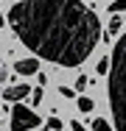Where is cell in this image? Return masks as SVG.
<instances>
[{
    "instance_id": "obj_17",
    "label": "cell",
    "mask_w": 126,
    "mask_h": 131,
    "mask_svg": "<svg viewBox=\"0 0 126 131\" xmlns=\"http://www.w3.org/2000/svg\"><path fill=\"white\" fill-rule=\"evenodd\" d=\"M6 23H8V20H6V17H3V14H0V28L6 25Z\"/></svg>"
},
{
    "instance_id": "obj_8",
    "label": "cell",
    "mask_w": 126,
    "mask_h": 131,
    "mask_svg": "<svg viewBox=\"0 0 126 131\" xmlns=\"http://www.w3.org/2000/svg\"><path fill=\"white\" fill-rule=\"evenodd\" d=\"M109 67H112V56H101V61H95V73L98 75H109Z\"/></svg>"
},
{
    "instance_id": "obj_7",
    "label": "cell",
    "mask_w": 126,
    "mask_h": 131,
    "mask_svg": "<svg viewBox=\"0 0 126 131\" xmlns=\"http://www.w3.org/2000/svg\"><path fill=\"white\" fill-rule=\"evenodd\" d=\"M76 106H78V112H84V114H90V112L95 109V103H93V98H87V95H78V101H76Z\"/></svg>"
},
{
    "instance_id": "obj_15",
    "label": "cell",
    "mask_w": 126,
    "mask_h": 131,
    "mask_svg": "<svg viewBox=\"0 0 126 131\" xmlns=\"http://www.w3.org/2000/svg\"><path fill=\"white\" fill-rule=\"evenodd\" d=\"M70 128H73V131H87V126L78 123V120H70Z\"/></svg>"
},
{
    "instance_id": "obj_16",
    "label": "cell",
    "mask_w": 126,
    "mask_h": 131,
    "mask_svg": "<svg viewBox=\"0 0 126 131\" xmlns=\"http://www.w3.org/2000/svg\"><path fill=\"white\" fill-rule=\"evenodd\" d=\"M8 78V73H6V64H3V61H0V84H3V81Z\"/></svg>"
},
{
    "instance_id": "obj_6",
    "label": "cell",
    "mask_w": 126,
    "mask_h": 131,
    "mask_svg": "<svg viewBox=\"0 0 126 131\" xmlns=\"http://www.w3.org/2000/svg\"><path fill=\"white\" fill-rule=\"evenodd\" d=\"M121 28H123V20H121V17H112V20H109V25H106V39L118 36V34H121Z\"/></svg>"
},
{
    "instance_id": "obj_20",
    "label": "cell",
    "mask_w": 126,
    "mask_h": 131,
    "mask_svg": "<svg viewBox=\"0 0 126 131\" xmlns=\"http://www.w3.org/2000/svg\"><path fill=\"white\" fill-rule=\"evenodd\" d=\"M0 95H3V89H0Z\"/></svg>"
},
{
    "instance_id": "obj_14",
    "label": "cell",
    "mask_w": 126,
    "mask_h": 131,
    "mask_svg": "<svg viewBox=\"0 0 126 131\" xmlns=\"http://www.w3.org/2000/svg\"><path fill=\"white\" fill-rule=\"evenodd\" d=\"M59 95H62V98H76V89H70V86H59Z\"/></svg>"
},
{
    "instance_id": "obj_1",
    "label": "cell",
    "mask_w": 126,
    "mask_h": 131,
    "mask_svg": "<svg viewBox=\"0 0 126 131\" xmlns=\"http://www.w3.org/2000/svg\"><path fill=\"white\" fill-rule=\"evenodd\" d=\"M8 25L34 56L59 67H81L101 42L98 14L81 0H20Z\"/></svg>"
},
{
    "instance_id": "obj_11",
    "label": "cell",
    "mask_w": 126,
    "mask_h": 131,
    "mask_svg": "<svg viewBox=\"0 0 126 131\" xmlns=\"http://www.w3.org/2000/svg\"><path fill=\"white\" fill-rule=\"evenodd\" d=\"M87 86H90V75H78L76 78V92H84Z\"/></svg>"
},
{
    "instance_id": "obj_18",
    "label": "cell",
    "mask_w": 126,
    "mask_h": 131,
    "mask_svg": "<svg viewBox=\"0 0 126 131\" xmlns=\"http://www.w3.org/2000/svg\"><path fill=\"white\" fill-rule=\"evenodd\" d=\"M39 131H53V128H39Z\"/></svg>"
},
{
    "instance_id": "obj_12",
    "label": "cell",
    "mask_w": 126,
    "mask_h": 131,
    "mask_svg": "<svg viewBox=\"0 0 126 131\" xmlns=\"http://www.w3.org/2000/svg\"><path fill=\"white\" fill-rule=\"evenodd\" d=\"M45 128H53V131H62V120H59V117L53 114V117H48V120H45Z\"/></svg>"
},
{
    "instance_id": "obj_3",
    "label": "cell",
    "mask_w": 126,
    "mask_h": 131,
    "mask_svg": "<svg viewBox=\"0 0 126 131\" xmlns=\"http://www.w3.org/2000/svg\"><path fill=\"white\" fill-rule=\"evenodd\" d=\"M39 126H42V117L34 109L23 106V101L14 103V109H11V123H8L11 131H31V128H39Z\"/></svg>"
},
{
    "instance_id": "obj_19",
    "label": "cell",
    "mask_w": 126,
    "mask_h": 131,
    "mask_svg": "<svg viewBox=\"0 0 126 131\" xmlns=\"http://www.w3.org/2000/svg\"><path fill=\"white\" fill-rule=\"evenodd\" d=\"M0 114H3V106H0Z\"/></svg>"
},
{
    "instance_id": "obj_2",
    "label": "cell",
    "mask_w": 126,
    "mask_h": 131,
    "mask_svg": "<svg viewBox=\"0 0 126 131\" xmlns=\"http://www.w3.org/2000/svg\"><path fill=\"white\" fill-rule=\"evenodd\" d=\"M109 109L115 131H126V31L115 39L112 67H109Z\"/></svg>"
},
{
    "instance_id": "obj_4",
    "label": "cell",
    "mask_w": 126,
    "mask_h": 131,
    "mask_svg": "<svg viewBox=\"0 0 126 131\" xmlns=\"http://www.w3.org/2000/svg\"><path fill=\"white\" fill-rule=\"evenodd\" d=\"M31 92H34L31 84H11V86L3 89V101H8V103H20V101H25Z\"/></svg>"
},
{
    "instance_id": "obj_10",
    "label": "cell",
    "mask_w": 126,
    "mask_h": 131,
    "mask_svg": "<svg viewBox=\"0 0 126 131\" xmlns=\"http://www.w3.org/2000/svg\"><path fill=\"white\" fill-rule=\"evenodd\" d=\"M109 11H112V14H123L126 11V0H112V3H109Z\"/></svg>"
},
{
    "instance_id": "obj_9",
    "label": "cell",
    "mask_w": 126,
    "mask_h": 131,
    "mask_svg": "<svg viewBox=\"0 0 126 131\" xmlns=\"http://www.w3.org/2000/svg\"><path fill=\"white\" fill-rule=\"evenodd\" d=\"M90 128H93V131H112V126H109V123H106V120H101V117H95V120H93V126H90Z\"/></svg>"
},
{
    "instance_id": "obj_13",
    "label": "cell",
    "mask_w": 126,
    "mask_h": 131,
    "mask_svg": "<svg viewBox=\"0 0 126 131\" xmlns=\"http://www.w3.org/2000/svg\"><path fill=\"white\" fill-rule=\"evenodd\" d=\"M31 101H34V106H37V103H42V86H37V89L31 92Z\"/></svg>"
},
{
    "instance_id": "obj_5",
    "label": "cell",
    "mask_w": 126,
    "mask_h": 131,
    "mask_svg": "<svg viewBox=\"0 0 126 131\" xmlns=\"http://www.w3.org/2000/svg\"><path fill=\"white\" fill-rule=\"evenodd\" d=\"M39 56H34V59H20V61H14V70L20 73V75H37L39 73V61H37Z\"/></svg>"
}]
</instances>
